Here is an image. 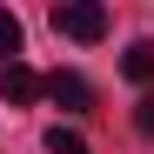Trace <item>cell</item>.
Returning a JSON list of instances; mask_svg holds the SVG:
<instances>
[{
    "mask_svg": "<svg viewBox=\"0 0 154 154\" xmlns=\"http://www.w3.org/2000/svg\"><path fill=\"white\" fill-rule=\"evenodd\" d=\"M54 34L100 40V34H107V7H94V0H60V7H54Z\"/></svg>",
    "mask_w": 154,
    "mask_h": 154,
    "instance_id": "obj_1",
    "label": "cell"
},
{
    "mask_svg": "<svg viewBox=\"0 0 154 154\" xmlns=\"http://www.w3.org/2000/svg\"><path fill=\"white\" fill-rule=\"evenodd\" d=\"M47 100L67 107V114H87V107H94V87H87L74 67H54V74H47Z\"/></svg>",
    "mask_w": 154,
    "mask_h": 154,
    "instance_id": "obj_2",
    "label": "cell"
},
{
    "mask_svg": "<svg viewBox=\"0 0 154 154\" xmlns=\"http://www.w3.org/2000/svg\"><path fill=\"white\" fill-rule=\"evenodd\" d=\"M34 94H47V81L27 67V60H0V100H14V107H27Z\"/></svg>",
    "mask_w": 154,
    "mask_h": 154,
    "instance_id": "obj_3",
    "label": "cell"
},
{
    "mask_svg": "<svg viewBox=\"0 0 154 154\" xmlns=\"http://www.w3.org/2000/svg\"><path fill=\"white\" fill-rule=\"evenodd\" d=\"M121 74H127V81H154V40H134V47H127V60H121Z\"/></svg>",
    "mask_w": 154,
    "mask_h": 154,
    "instance_id": "obj_4",
    "label": "cell"
},
{
    "mask_svg": "<svg viewBox=\"0 0 154 154\" xmlns=\"http://www.w3.org/2000/svg\"><path fill=\"white\" fill-rule=\"evenodd\" d=\"M47 154H87V141L74 127H47Z\"/></svg>",
    "mask_w": 154,
    "mask_h": 154,
    "instance_id": "obj_5",
    "label": "cell"
},
{
    "mask_svg": "<svg viewBox=\"0 0 154 154\" xmlns=\"http://www.w3.org/2000/svg\"><path fill=\"white\" fill-rule=\"evenodd\" d=\"M0 60H20V20L0 14Z\"/></svg>",
    "mask_w": 154,
    "mask_h": 154,
    "instance_id": "obj_6",
    "label": "cell"
},
{
    "mask_svg": "<svg viewBox=\"0 0 154 154\" xmlns=\"http://www.w3.org/2000/svg\"><path fill=\"white\" fill-rule=\"evenodd\" d=\"M134 127H141V134H154V100H141V114H134Z\"/></svg>",
    "mask_w": 154,
    "mask_h": 154,
    "instance_id": "obj_7",
    "label": "cell"
}]
</instances>
